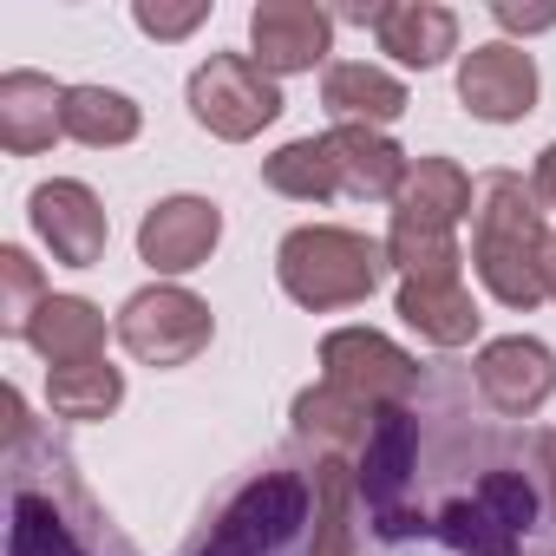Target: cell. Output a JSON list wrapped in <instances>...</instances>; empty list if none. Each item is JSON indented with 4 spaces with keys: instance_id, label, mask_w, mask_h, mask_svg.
<instances>
[{
    "instance_id": "obj_1",
    "label": "cell",
    "mask_w": 556,
    "mask_h": 556,
    "mask_svg": "<svg viewBox=\"0 0 556 556\" xmlns=\"http://www.w3.org/2000/svg\"><path fill=\"white\" fill-rule=\"evenodd\" d=\"M549 216L536 203V190L517 170H491L478 177V210H471V268L491 289V302L530 315L536 302H549Z\"/></svg>"
},
{
    "instance_id": "obj_2",
    "label": "cell",
    "mask_w": 556,
    "mask_h": 556,
    "mask_svg": "<svg viewBox=\"0 0 556 556\" xmlns=\"http://www.w3.org/2000/svg\"><path fill=\"white\" fill-rule=\"evenodd\" d=\"M387 242L361 236V229H341V223H302L282 236L275 249V282L282 295L308 315H328V308H354L367 302L380 282H387Z\"/></svg>"
},
{
    "instance_id": "obj_3",
    "label": "cell",
    "mask_w": 556,
    "mask_h": 556,
    "mask_svg": "<svg viewBox=\"0 0 556 556\" xmlns=\"http://www.w3.org/2000/svg\"><path fill=\"white\" fill-rule=\"evenodd\" d=\"M471 210H478V184L465 177V164L413 157V170H406V184L393 197V216H387V262L400 275L465 262L458 255V223Z\"/></svg>"
},
{
    "instance_id": "obj_4",
    "label": "cell",
    "mask_w": 556,
    "mask_h": 556,
    "mask_svg": "<svg viewBox=\"0 0 556 556\" xmlns=\"http://www.w3.org/2000/svg\"><path fill=\"white\" fill-rule=\"evenodd\" d=\"M308 504H315V484L302 471H262L223 504V517L190 556H282L308 523Z\"/></svg>"
},
{
    "instance_id": "obj_5",
    "label": "cell",
    "mask_w": 556,
    "mask_h": 556,
    "mask_svg": "<svg viewBox=\"0 0 556 556\" xmlns=\"http://www.w3.org/2000/svg\"><path fill=\"white\" fill-rule=\"evenodd\" d=\"M530 523H536V484L523 471H484L432 517L439 543L458 556H517Z\"/></svg>"
},
{
    "instance_id": "obj_6",
    "label": "cell",
    "mask_w": 556,
    "mask_h": 556,
    "mask_svg": "<svg viewBox=\"0 0 556 556\" xmlns=\"http://www.w3.org/2000/svg\"><path fill=\"white\" fill-rule=\"evenodd\" d=\"M190 118L223 144H249L262 125L282 118V79L262 73L249 53H210L190 73Z\"/></svg>"
},
{
    "instance_id": "obj_7",
    "label": "cell",
    "mask_w": 556,
    "mask_h": 556,
    "mask_svg": "<svg viewBox=\"0 0 556 556\" xmlns=\"http://www.w3.org/2000/svg\"><path fill=\"white\" fill-rule=\"evenodd\" d=\"M112 334H118V348H125L131 361H144V367H190V361L210 348L216 315H210L203 295H190V289H177V282H151V289H138V295L118 308Z\"/></svg>"
},
{
    "instance_id": "obj_8",
    "label": "cell",
    "mask_w": 556,
    "mask_h": 556,
    "mask_svg": "<svg viewBox=\"0 0 556 556\" xmlns=\"http://www.w3.org/2000/svg\"><path fill=\"white\" fill-rule=\"evenodd\" d=\"M413 458H419V419H413L406 406H387V413L374 419V439H367L361 465H354L361 497H367V517H374V530H380L387 543L426 530V517H419V504H413Z\"/></svg>"
},
{
    "instance_id": "obj_9",
    "label": "cell",
    "mask_w": 556,
    "mask_h": 556,
    "mask_svg": "<svg viewBox=\"0 0 556 556\" xmlns=\"http://www.w3.org/2000/svg\"><path fill=\"white\" fill-rule=\"evenodd\" d=\"M321 380L354 393L361 406H406L419 387V361L380 328H334L321 341Z\"/></svg>"
},
{
    "instance_id": "obj_10",
    "label": "cell",
    "mask_w": 556,
    "mask_h": 556,
    "mask_svg": "<svg viewBox=\"0 0 556 556\" xmlns=\"http://www.w3.org/2000/svg\"><path fill=\"white\" fill-rule=\"evenodd\" d=\"M334 53V14L315 0H262L249 14V60L275 79L315 73Z\"/></svg>"
},
{
    "instance_id": "obj_11",
    "label": "cell",
    "mask_w": 556,
    "mask_h": 556,
    "mask_svg": "<svg viewBox=\"0 0 556 556\" xmlns=\"http://www.w3.org/2000/svg\"><path fill=\"white\" fill-rule=\"evenodd\" d=\"M27 223L34 236L53 249V262L66 268H99L105 262V242H112V223H105V203L79 184V177H53L27 197Z\"/></svg>"
},
{
    "instance_id": "obj_12",
    "label": "cell",
    "mask_w": 556,
    "mask_h": 556,
    "mask_svg": "<svg viewBox=\"0 0 556 556\" xmlns=\"http://www.w3.org/2000/svg\"><path fill=\"white\" fill-rule=\"evenodd\" d=\"M458 105L484 125H517L536 112V60L510 40H484L458 60Z\"/></svg>"
},
{
    "instance_id": "obj_13",
    "label": "cell",
    "mask_w": 556,
    "mask_h": 556,
    "mask_svg": "<svg viewBox=\"0 0 556 556\" xmlns=\"http://www.w3.org/2000/svg\"><path fill=\"white\" fill-rule=\"evenodd\" d=\"M471 374H478L484 406H491V413H504V419H530V413H543V406H549V393H556V354H549L536 334L484 341V348H478V361H471Z\"/></svg>"
},
{
    "instance_id": "obj_14",
    "label": "cell",
    "mask_w": 556,
    "mask_h": 556,
    "mask_svg": "<svg viewBox=\"0 0 556 556\" xmlns=\"http://www.w3.org/2000/svg\"><path fill=\"white\" fill-rule=\"evenodd\" d=\"M216 242H223V210L210 197H164L138 223V262H151V275H190L216 255Z\"/></svg>"
},
{
    "instance_id": "obj_15",
    "label": "cell",
    "mask_w": 556,
    "mask_h": 556,
    "mask_svg": "<svg viewBox=\"0 0 556 556\" xmlns=\"http://www.w3.org/2000/svg\"><path fill=\"white\" fill-rule=\"evenodd\" d=\"M341 21L374 27L380 53H393L413 73H432L458 53V14L439 8V0H387V8H348Z\"/></svg>"
},
{
    "instance_id": "obj_16",
    "label": "cell",
    "mask_w": 556,
    "mask_h": 556,
    "mask_svg": "<svg viewBox=\"0 0 556 556\" xmlns=\"http://www.w3.org/2000/svg\"><path fill=\"white\" fill-rule=\"evenodd\" d=\"M400 321L432 341V348H465L478 341V302L465 289V262H445V268H419V275H400Z\"/></svg>"
},
{
    "instance_id": "obj_17",
    "label": "cell",
    "mask_w": 556,
    "mask_h": 556,
    "mask_svg": "<svg viewBox=\"0 0 556 556\" xmlns=\"http://www.w3.org/2000/svg\"><path fill=\"white\" fill-rule=\"evenodd\" d=\"M66 138V86H53L47 73H0V144L14 157H40Z\"/></svg>"
},
{
    "instance_id": "obj_18",
    "label": "cell",
    "mask_w": 556,
    "mask_h": 556,
    "mask_svg": "<svg viewBox=\"0 0 556 556\" xmlns=\"http://www.w3.org/2000/svg\"><path fill=\"white\" fill-rule=\"evenodd\" d=\"M380 413H387V406H361L354 393H341V387H328V380H321V387H302L295 406H289L295 439L315 445L321 458H348V465H361V452H367Z\"/></svg>"
},
{
    "instance_id": "obj_19",
    "label": "cell",
    "mask_w": 556,
    "mask_h": 556,
    "mask_svg": "<svg viewBox=\"0 0 556 556\" xmlns=\"http://www.w3.org/2000/svg\"><path fill=\"white\" fill-rule=\"evenodd\" d=\"M321 105L334 125H367V131H387L413 99H406V79H393L387 66L374 60H334L321 73Z\"/></svg>"
},
{
    "instance_id": "obj_20",
    "label": "cell",
    "mask_w": 556,
    "mask_h": 556,
    "mask_svg": "<svg viewBox=\"0 0 556 556\" xmlns=\"http://www.w3.org/2000/svg\"><path fill=\"white\" fill-rule=\"evenodd\" d=\"M321 144L334 157L341 197H387L393 203L400 184H406V170H413V157L387 131H367V125H334V131H321Z\"/></svg>"
},
{
    "instance_id": "obj_21",
    "label": "cell",
    "mask_w": 556,
    "mask_h": 556,
    "mask_svg": "<svg viewBox=\"0 0 556 556\" xmlns=\"http://www.w3.org/2000/svg\"><path fill=\"white\" fill-rule=\"evenodd\" d=\"M27 348L47 367H79L105 354V308H92L86 295H47L40 315L27 321Z\"/></svg>"
},
{
    "instance_id": "obj_22",
    "label": "cell",
    "mask_w": 556,
    "mask_h": 556,
    "mask_svg": "<svg viewBox=\"0 0 556 556\" xmlns=\"http://www.w3.org/2000/svg\"><path fill=\"white\" fill-rule=\"evenodd\" d=\"M144 131L138 99L112 92V86H66V138L86 151H118Z\"/></svg>"
},
{
    "instance_id": "obj_23",
    "label": "cell",
    "mask_w": 556,
    "mask_h": 556,
    "mask_svg": "<svg viewBox=\"0 0 556 556\" xmlns=\"http://www.w3.org/2000/svg\"><path fill=\"white\" fill-rule=\"evenodd\" d=\"M354 504H361L354 465L348 458H321L315 465V536H308V556H354V543H361Z\"/></svg>"
},
{
    "instance_id": "obj_24",
    "label": "cell",
    "mask_w": 556,
    "mask_h": 556,
    "mask_svg": "<svg viewBox=\"0 0 556 556\" xmlns=\"http://www.w3.org/2000/svg\"><path fill=\"white\" fill-rule=\"evenodd\" d=\"M118 400H125V374L105 354L79 367H47V406L60 419H112Z\"/></svg>"
},
{
    "instance_id": "obj_25",
    "label": "cell",
    "mask_w": 556,
    "mask_h": 556,
    "mask_svg": "<svg viewBox=\"0 0 556 556\" xmlns=\"http://www.w3.org/2000/svg\"><path fill=\"white\" fill-rule=\"evenodd\" d=\"M8 556H92V549H86V536L66 523V510H60L47 491L21 484V491H14V530H8Z\"/></svg>"
},
{
    "instance_id": "obj_26",
    "label": "cell",
    "mask_w": 556,
    "mask_h": 556,
    "mask_svg": "<svg viewBox=\"0 0 556 556\" xmlns=\"http://www.w3.org/2000/svg\"><path fill=\"white\" fill-rule=\"evenodd\" d=\"M262 184H268L275 197H295V203H334V197H341L334 157H328L321 138H295V144L275 151V157H262Z\"/></svg>"
},
{
    "instance_id": "obj_27",
    "label": "cell",
    "mask_w": 556,
    "mask_h": 556,
    "mask_svg": "<svg viewBox=\"0 0 556 556\" xmlns=\"http://www.w3.org/2000/svg\"><path fill=\"white\" fill-rule=\"evenodd\" d=\"M40 302H47V275H40V262L27 255V249H0V334H14V341H27V321L40 315Z\"/></svg>"
},
{
    "instance_id": "obj_28",
    "label": "cell",
    "mask_w": 556,
    "mask_h": 556,
    "mask_svg": "<svg viewBox=\"0 0 556 556\" xmlns=\"http://www.w3.org/2000/svg\"><path fill=\"white\" fill-rule=\"evenodd\" d=\"M131 21H138V34H151V40H184V34H197V27L210 21V8H203V0H190V8H164V0L151 8V0H138Z\"/></svg>"
},
{
    "instance_id": "obj_29",
    "label": "cell",
    "mask_w": 556,
    "mask_h": 556,
    "mask_svg": "<svg viewBox=\"0 0 556 556\" xmlns=\"http://www.w3.org/2000/svg\"><path fill=\"white\" fill-rule=\"evenodd\" d=\"M491 21H497L504 34H549V27H556V8H517V0H497Z\"/></svg>"
},
{
    "instance_id": "obj_30",
    "label": "cell",
    "mask_w": 556,
    "mask_h": 556,
    "mask_svg": "<svg viewBox=\"0 0 556 556\" xmlns=\"http://www.w3.org/2000/svg\"><path fill=\"white\" fill-rule=\"evenodd\" d=\"M530 190H536L543 210H556V144H543V157H536V170H530Z\"/></svg>"
},
{
    "instance_id": "obj_31",
    "label": "cell",
    "mask_w": 556,
    "mask_h": 556,
    "mask_svg": "<svg viewBox=\"0 0 556 556\" xmlns=\"http://www.w3.org/2000/svg\"><path fill=\"white\" fill-rule=\"evenodd\" d=\"M543 471H549V491H556V432L543 439Z\"/></svg>"
},
{
    "instance_id": "obj_32",
    "label": "cell",
    "mask_w": 556,
    "mask_h": 556,
    "mask_svg": "<svg viewBox=\"0 0 556 556\" xmlns=\"http://www.w3.org/2000/svg\"><path fill=\"white\" fill-rule=\"evenodd\" d=\"M549 302H556V242H549Z\"/></svg>"
}]
</instances>
